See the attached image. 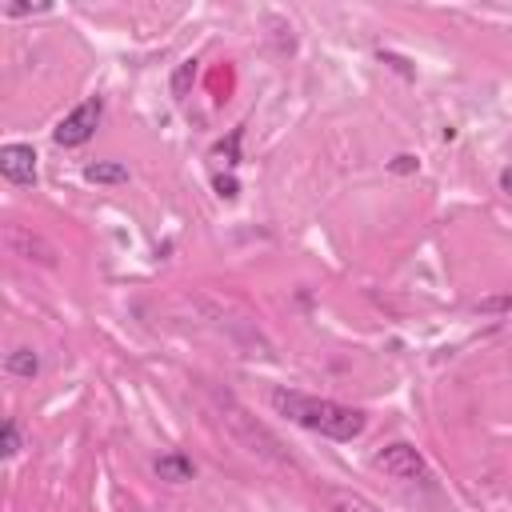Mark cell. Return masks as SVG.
I'll return each mask as SVG.
<instances>
[{
    "mask_svg": "<svg viewBox=\"0 0 512 512\" xmlns=\"http://www.w3.org/2000/svg\"><path fill=\"white\" fill-rule=\"evenodd\" d=\"M268 404L276 416L308 428V432H320L328 440H356L364 436L368 428V416L352 404H340V400H328V396H308V392H296V388H272L268 392Z\"/></svg>",
    "mask_w": 512,
    "mask_h": 512,
    "instance_id": "6da1fadb",
    "label": "cell"
},
{
    "mask_svg": "<svg viewBox=\"0 0 512 512\" xmlns=\"http://www.w3.org/2000/svg\"><path fill=\"white\" fill-rule=\"evenodd\" d=\"M100 120H104V100H100V96H88L84 104H76V108L52 128V140H56L60 148H80V144H88V140L96 136Z\"/></svg>",
    "mask_w": 512,
    "mask_h": 512,
    "instance_id": "7a4b0ae2",
    "label": "cell"
},
{
    "mask_svg": "<svg viewBox=\"0 0 512 512\" xmlns=\"http://www.w3.org/2000/svg\"><path fill=\"white\" fill-rule=\"evenodd\" d=\"M372 464H376L384 476L404 480V484H420V480H428V476H432V472H428V460H424L412 444H404V440L384 444V448L372 456Z\"/></svg>",
    "mask_w": 512,
    "mask_h": 512,
    "instance_id": "3957f363",
    "label": "cell"
},
{
    "mask_svg": "<svg viewBox=\"0 0 512 512\" xmlns=\"http://www.w3.org/2000/svg\"><path fill=\"white\" fill-rule=\"evenodd\" d=\"M4 244H8V252L12 256H20V260H36V264H56V248L48 244V240H40L32 228H24V224H8L4 228Z\"/></svg>",
    "mask_w": 512,
    "mask_h": 512,
    "instance_id": "277c9868",
    "label": "cell"
},
{
    "mask_svg": "<svg viewBox=\"0 0 512 512\" xmlns=\"http://www.w3.org/2000/svg\"><path fill=\"white\" fill-rule=\"evenodd\" d=\"M0 172L8 184H36V148L32 144H4L0 148Z\"/></svg>",
    "mask_w": 512,
    "mask_h": 512,
    "instance_id": "5b68a950",
    "label": "cell"
},
{
    "mask_svg": "<svg viewBox=\"0 0 512 512\" xmlns=\"http://www.w3.org/2000/svg\"><path fill=\"white\" fill-rule=\"evenodd\" d=\"M152 472H156L160 480H168V484H188V480H196V464H192V456H184V452H164V456H156Z\"/></svg>",
    "mask_w": 512,
    "mask_h": 512,
    "instance_id": "8992f818",
    "label": "cell"
},
{
    "mask_svg": "<svg viewBox=\"0 0 512 512\" xmlns=\"http://www.w3.org/2000/svg\"><path fill=\"white\" fill-rule=\"evenodd\" d=\"M320 496L328 512H384L380 504H372L364 492H352V488H324Z\"/></svg>",
    "mask_w": 512,
    "mask_h": 512,
    "instance_id": "52a82bcc",
    "label": "cell"
},
{
    "mask_svg": "<svg viewBox=\"0 0 512 512\" xmlns=\"http://www.w3.org/2000/svg\"><path fill=\"white\" fill-rule=\"evenodd\" d=\"M84 180L88 184H124L128 180V164H120V160H92V164H84Z\"/></svg>",
    "mask_w": 512,
    "mask_h": 512,
    "instance_id": "ba28073f",
    "label": "cell"
},
{
    "mask_svg": "<svg viewBox=\"0 0 512 512\" xmlns=\"http://www.w3.org/2000/svg\"><path fill=\"white\" fill-rule=\"evenodd\" d=\"M4 372H8V376H20V380H32V376L40 372L36 348H12V352L4 356Z\"/></svg>",
    "mask_w": 512,
    "mask_h": 512,
    "instance_id": "9c48e42d",
    "label": "cell"
},
{
    "mask_svg": "<svg viewBox=\"0 0 512 512\" xmlns=\"http://www.w3.org/2000/svg\"><path fill=\"white\" fill-rule=\"evenodd\" d=\"M24 448V436H20V424L16 420H4V456L12 460L16 452Z\"/></svg>",
    "mask_w": 512,
    "mask_h": 512,
    "instance_id": "30bf717a",
    "label": "cell"
},
{
    "mask_svg": "<svg viewBox=\"0 0 512 512\" xmlns=\"http://www.w3.org/2000/svg\"><path fill=\"white\" fill-rule=\"evenodd\" d=\"M192 76H196V60H184V64L176 68V76H172V92H176V96H184Z\"/></svg>",
    "mask_w": 512,
    "mask_h": 512,
    "instance_id": "8fae6325",
    "label": "cell"
},
{
    "mask_svg": "<svg viewBox=\"0 0 512 512\" xmlns=\"http://www.w3.org/2000/svg\"><path fill=\"white\" fill-rule=\"evenodd\" d=\"M32 12H48V4H4V16L16 20V16H32Z\"/></svg>",
    "mask_w": 512,
    "mask_h": 512,
    "instance_id": "7c38bea8",
    "label": "cell"
},
{
    "mask_svg": "<svg viewBox=\"0 0 512 512\" xmlns=\"http://www.w3.org/2000/svg\"><path fill=\"white\" fill-rule=\"evenodd\" d=\"M236 144H240V128L228 132V144H224V140L216 144V156H228V164H236Z\"/></svg>",
    "mask_w": 512,
    "mask_h": 512,
    "instance_id": "4fadbf2b",
    "label": "cell"
},
{
    "mask_svg": "<svg viewBox=\"0 0 512 512\" xmlns=\"http://www.w3.org/2000/svg\"><path fill=\"white\" fill-rule=\"evenodd\" d=\"M476 312H512V296H496V300H480Z\"/></svg>",
    "mask_w": 512,
    "mask_h": 512,
    "instance_id": "5bb4252c",
    "label": "cell"
},
{
    "mask_svg": "<svg viewBox=\"0 0 512 512\" xmlns=\"http://www.w3.org/2000/svg\"><path fill=\"white\" fill-rule=\"evenodd\" d=\"M216 192H220L224 200H232V196H236V180H224V176H216Z\"/></svg>",
    "mask_w": 512,
    "mask_h": 512,
    "instance_id": "9a60e30c",
    "label": "cell"
},
{
    "mask_svg": "<svg viewBox=\"0 0 512 512\" xmlns=\"http://www.w3.org/2000/svg\"><path fill=\"white\" fill-rule=\"evenodd\" d=\"M500 192L512 200V168H504V172H500Z\"/></svg>",
    "mask_w": 512,
    "mask_h": 512,
    "instance_id": "2e32d148",
    "label": "cell"
},
{
    "mask_svg": "<svg viewBox=\"0 0 512 512\" xmlns=\"http://www.w3.org/2000/svg\"><path fill=\"white\" fill-rule=\"evenodd\" d=\"M392 168H396V172H412V168H416V160H412V156H396V164H392Z\"/></svg>",
    "mask_w": 512,
    "mask_h": 512,
    "instance_id": "e0dca14e",
    "label": "cell"
}]
</instances>
